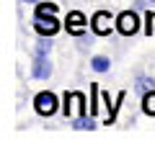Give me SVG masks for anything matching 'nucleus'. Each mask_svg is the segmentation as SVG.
<instances>
[{
    "mask_svg": "<svg viewBox=\"0 0 155 144\" xmlns=\"http://www.w3.org/2000/svg\"><path fill=\"white\" fill-rule=\"evenodd\" d=\"M31 77L34 80H49L52 77V59H47V54H41V52H34Z\"/></svg>",
    "mask_w": 155,
    "mask_h": 144,
    "instance_id": "nucleus-3",
    "label": "nucleus"
},
{
    "mask_svg": "<svg viewBox=\"0 0 155 144\" xmlns=\"http://www.w3.org/2000/svg\"><path fill=\"white\" fill-rule=\"evenodd\" d=\"M93 33H98V36H109L111 31H114V26H116V18L111 16V13H106V11H98L93 16Z\"/></svg>",
    "mask_w": 155,
    "mask_h": 144,
    "instance_id": "nucleus-4",
    "label": "nucleus"
},
{
    "mask_svg": "<svg viewBox=\"0 0 155 144\" xmlns=\"http://www.w3.org/2000/svg\"><path fill=\"white\" fill-rule=\"evenodd\" d=\"M34 31H36L39 36H54V33L60 31V21H57L54 16H49V18H34Z\"/></svg>",
    "mask_w": 155,
    "mask_h": 144,
    "instance_id": "nucleus-6",
    "label": "nucleus"
},
{
    "mask_svg": "<svg viewBox=\"0 0 155 144\" xmlns=\"http://www.w3.org/2000/svg\"><path fill=\"white\" fill-rule=\"evenodd\" d=\"M72 113L83 116V95L80 93H65V116L72 118Z\"/></svg>",
    "mask_w": 155,
    "mask_h": 144,
    "instance_id": "nucleus-7",
    "label": "nucleus"
},
{
    "mask_svg": "<svg viewBox=\"0 0 155 144\" xmlns=\"http://www.w3.org/2000/svg\"><path fill=\"white\" fill-rule=\"evenodd\" d=\"M145 23H147V33L153 36L155 33V13H147V16H145Z\"/></svg>",
    "mask_w": 155,
    "mask_h": 144,
    "instance_id": "nucleus-15",
    "label": "nucleus"
},
{
    "mask_svg": "<svg viewBox=\"0 0 155 144\" xmlns=\"http://www.w3.org/2000/svg\"><path fill=\"white\" fill-rule=\"evenodd\" d=\"M72 129H96V121H91L88 116H75V121H72Z\"/></svg>",
    "mask_w": 155,
    "mask_h": 144,
    "instance_id": "nucleus-12",
    "label": "nucleus"
},
{
    "mask_svg": "<svg viewBox=\"0 0 155 144\" xmlns=\"http://www.w3.org/2000/svg\"><path fill=\"white\" fill-rule=\"evenodd\" d=\"M34 108H36L39 116H54L57 108H60V100L52 90H41V93L34 95Z\"/></svg>",
    "mask_w": 155,
    "mask_h": 144,
    "instance_id": "nucleus-1",
    "label": "nucleus"
},
{
    "mask_svg": "<svg viewBox=\"0 0 155 144\" xmlns=\"http://www.w3.org/2000/svg\"><path fill=\"white\" fill-rule=\"evenodd\" d=\"M134 88H137L140 93H147V90H155V80H153V77H147V75H142V77H137Z\"/></svg>",
    "mask_w": 155,
    "mask_h": 144,
    "instance_id": "nucleus-11",
    "label": "nucleus"
},
{
    "mask_svg": "<svg viewBox=\"0 0 155 144\" xmlns=\"http://www.w3.org/2000/svg\"><path fill=\"white\" fill-rule=\"evenodd\" d=\"M91 67H93V72H109L111 70V59L104 57V54H98V57L91 59Z\"/></svg>",
    "mask_w": 155,
    "mask_h": 144,
    "instance_id": "nucleus-10",
    "label": "nucleus"
},
{
    "mask_svg": "<svg viewBox=\"0 0 155 144\" xmlns=\"http://www.w3.org/2000/svg\"><path fill=\"white\" fill-rule=\"evenodd\" d=\"M116 31L122 36H134L140 31V16L134 11H124L116 16Z\"/></svg>",
    "mask_w": 155,
    "mask_h": 144,
    "instance_id": "nucleus-2",
    "label": "nucleus"
},
{
    "mask_svg": "<svg viewBox=\"0 0 155 144\" xmlns=\"http://www.w3.org/2000/svg\"><path fill=\"white\" fill-rule=\"evenodd\" d=\"M34 52H41V54H49V52H52V36H39V44L34 46Z\"/></svg>",
    "mask_w": 155,
    "mask_h": 144,
    "instance_id": "nucleus-13",
    "label": "nucleus"
},
{
    "mask_svg": "<svg viewBox=\"0 0 155 144\" xmlns=\"http://www.w3.org/2000/svg\"><path fill=\"white\" fill-rule=\"evenodd\" d=\"M57 3H36V11H34V18H49V16H57Z\"/></svg>",
    "mask_w": 155,
    "mask_h": 144,
    "instance_id": "nucleus-8",
    "label": "nucleus"
},
{
    "mask_svg": "<svg viewBox=\"0 0 155 144\" xmlns=\"http://www.w3.org/2000/svg\"><path fill=\"white\" fill-rule=\"evenodd\" d=\"M98 113V85H91V116Z\"/></svg>",
    "mask_w": 155,
    "mask_h": 144,
    "instance_id": "nucleus-14",
    "label": "nucleus"
},
{
    "mask_svg": "<svg viewBox=\"0 0 155 144\" xmlns=\"http://www.w3.org/2000/svg\"><path fill=\"white\" fill-rule=\"evenodd\" d=\"M21 3H28V5L34 3V5H36V3H41V0H21Z\"/></svg>",
    "mask_w": 155,
    "mask_h": 144,
    "instance_id": "nucleus-16",
    "label": "nucleus"
},
{
    "mask_svg": "<svg viewBox=\"0 0 155 144\" xmlns=\"http://www.w3.org/2000/svg\"><path fill=\"white\" fill-rule=\"evenodd\" d=\"M142 111L147 113V116H155V90L142 93Z\"/></svg>",
    "mask_w": 155,
    "mask_h": 144,
    "instance_id": "nucleus-9",
    "label": "nucleus"
},
{
    "mask_svg": "<svg viewBox=\"0 0 155 144\" xmlns=\"http://www.w3.org/2000/svg\"><path fill=\"white\" fill-rule=\"evenodd\" d=\"M153 3H155V0H153Z\"/></svg>",
    "mask_w": 155,
    "mask_h": 144,
    "instance_id": "nucleus-17",
    "label": "nucleus"
},
{
    "mask_svg": "<svg viewBox=\"0 0 155 144\" xmlns=\"http://www.w3.org/2000/svg\"><path fill=\"white\" fill-rule=\"evenodd\" d=\"M85 21H88V18H85L80 11H70L67 18H65V28L72 33V36L83 39V36H85Z\"/></svg>",
    "mask_w": 155,
    "mask_h": 144,
    "instance_id": "nucleus-5",
    "label": "nucleus"
}]
</instances>
